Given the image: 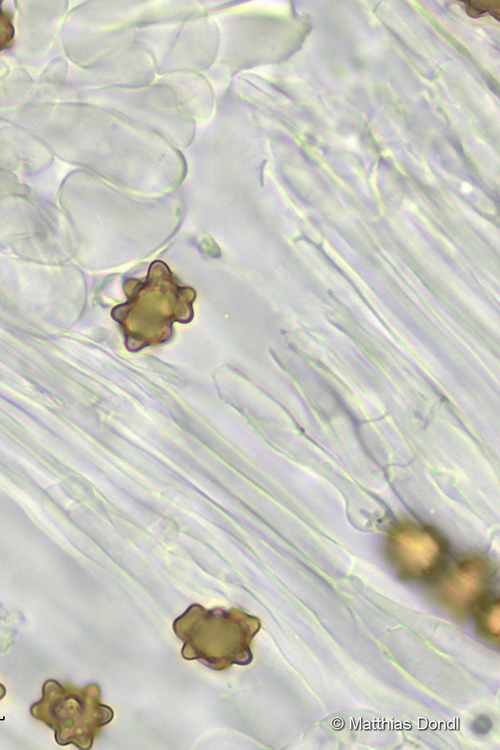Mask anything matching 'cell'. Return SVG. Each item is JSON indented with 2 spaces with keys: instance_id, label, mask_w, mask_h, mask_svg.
<instances>
[{
  "instance_id": "cell-1",
  "label": "cell",
  "mask_w": 500,
  "mask_h": 750,
  "mask_svg": "<svg viewBox=\"0 0 500 750\" xmlns=\"http://www.w3.org/2000/svg\"><path fill=\"white\" fill-rule=\"evenodd\" d=\"M260 627L257 617L240 608L206 609L200 604L190 605L173 622L174 633L183 642L182 657L219 672L251 663V645Z\"/></svg>"
},
{
  "instance_id": "cell-2",
  "label": "cell",
  "mask_w": 500,
  "mask_h": 750,
  "mask_svg": "<svg viewBox=\"0 0 500 750\" xmlns=\"http://www.w3.org/2000/svg\"><path fill=\"white\" fill-rule=\"evenodd\" d=\"M30 714L54 731L57 744H73L82 750L92 747L114 715L109 706L101 703L98 684L77 688L54 679L43 683L41 698L31 705Z\"/></svg>"
},
{
  "instance_id": "cell-3",
  "label": "cell",
  "mask_w": 500,
  "mask_h": 750,
  "mask_svg": "<svg viewBox=\"0 0 500 750\" xmlns=\"http://www.w3.org/2000/svg\"><path fill=\"white\" fill-rule=\"evenodd\" d=\"M387 553L401 578L423 580L436 574L443 566L447 545L432 528L405 523L391 532Z\"/></svg>"
},
{
  "instance_id": "cell-4",
  "label": "cell",
  "mask_w": 500,
  "mask_h": 750,
  "mask_svg": "<svg viewBox=\"0 0 500 750\" xmlns=\"http://www.w3.org/2000/svg\"><path fill=\"white\" fill-rule=\"evenodd\" d=\"M492 576L488 561L468 556L453 565L434 590L436 600L456 614H464L480 605Z\"/></svg>"
},
{
  "instance_id": "cell-5",
  "label": "cell",
  "mask_w": 500,
  "mask_h": 750,
  "mask_svg": "<svg viewBox=\"0 0 500 750\" xmlns=\"http://www.w3.org/2000/svg\"><path fill=\"white\" fill-rule=\"evenodd\" d=\"M479 630L488 639L496 640L500 633L499 601H492L481 607L477 620Z\"/></svg>"
},
{
  "instance_id": "cell-6",
  "label": "cell",
  "mask_w": 500,
  "mask_h": 750,
  "mask_svg": "<svg viewBox=\"0 0 500 750\" xmlns=\"http://www.w3.org/2000/svg\"><path fill=\"white\" fill-rule=\"evenodd\" d=\"M1 4L0 1V51L12 46L15 34L12 16L2 9Z\"/></svg>"
},
{
  "instance_id": "cell-7",
  "label": "cell",
  "mask_w": 500,
  "mask_h": 750,
  "mask_svg": "<svg viewBox=\"0 0 500 750\" xmlns=\"http://www.w3.org/2000/svg\"><path fill=\"white\" fill-rule=\"evenodd\" d=\"M6 694V688L3 684L0 683V700L5 696Z\"/></svg>"
}]
</instances>
